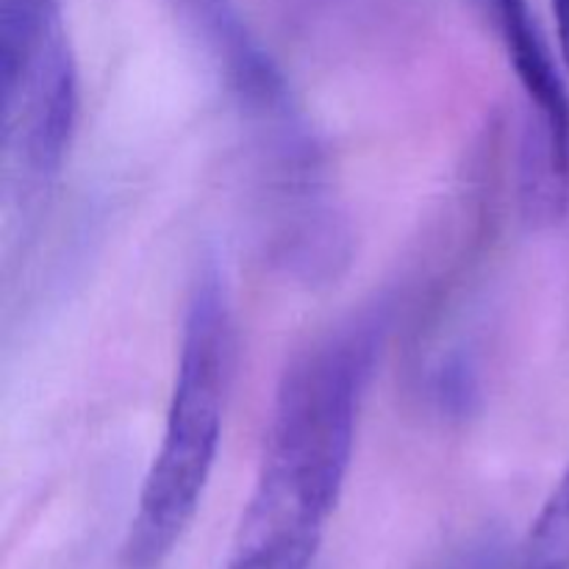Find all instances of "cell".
<instances>
[{
    "instance_id": "6da1fadb",
    "label": "cell",
    "mask_w": 569,
    "mask_h": 569,
    "mask_svg": "<svg viewBox=\"0 0 569 569\" xmlns=\"http://www.w3.org/2000/svg\"><path fill=\"white\" fill-rule=\"evenodd\" d=\"M383 328L387 320L376 311L353 317L287 367L231 553L315 561L348 481Z\"/></svg>"
},
{
    "instance_id": "7a4b0ae2",
    "label": "cell",
    "mask_w": 569,
    "mask_h": 569,
    "mask_svg": "<svg viewBox=\"0 0 569 569\" xmlns=\"http://www.w3.org/2000/svg\"><path fill=\"white\" fill-rule=\"evenodd\" d=\"M231 370V300L222 276L209 264L183 317L164 431L122 542V569H159L192 526L220 450Z\"/></svg>"
},
{
    "instance_id": "3957f363",
    "label": "cell",
    "mask_w": 569,
    "mask_h": 569,
    "mask_svg": "<svg viewBox=\"0 0 569 569\" xmlns=\"http://www.w3.org/2000/svg\"><path fill=\"white\" fill-rule=\"evenodd\" d=\"M67 0H0L3 192L31 200L61 172L78 117Z\"/></svg>"
},
{
    "instance_id": "277c9868",
    "label": "cell",
    "mask_w": 569,
    "mask_h": 569,
    "mask_svg": "<svg viewBox=\"0 0 569 569\" xmlns=\"http://www.w3.org/2000/svg\"><path fill=\"white\" fill-rule=\"evenodd\" d=\"M200 42L222 89L261 139L267 161L276 164L278 198H298L320 189L317 150L295 106L287 78L264 48L237 0H170Z\"/></svg>"
},
{
    "instance_id": "5b68a950",
    "label": "cell",
    "mask_w": 569,
    "mask_h": 569,
    "mask_svg": "<svg viewBox=\"0 0 569 569\" xmlns=\"http://www.w3.org/2000/svg\"><path fill=\"white\" fill-rule=\"evenodd\" d=\"M498 39L526 103L520 200L533 226L569 211V92L531 0H470Z\"/></svg>"
},
{
    "instance_id": "8992f818",
    "label": "cell",
    "mask_w": 569,
    "mask_h": 569,
    "mask_svg": "<svg viewBox=\"0 0 569 569\" xmlns=\"http://www.w3.org/2000/svg\"><path fill=\"white\" fill-rule=\"evenodd\" d=\"M520 569H569V467L528 528Z\"/></svg>"
},
{
    "instance_id": "52a82bcc",
    "label": "cell",
    "mask_w": 569,
    "mask_h": 569,
    "mask_svg": "<svg viewBox=\"0 0 569 569\" xmlns=\"http://www.w3.org/2000/svg\"><path fill=\"white\" fill-rule=\"evenodd\" d=\"M431 569H498V550L495 545H472V548L461 550V553L448 556Z\"/></svg>"
},
{
    "instance_id": "ba28073f",
    "label": "cell",
    "mask_w": 569,
    "mask_h": 569,
    "mask_svg": "<svg viewBox=\"0 0 569 569\" xmlns=\"http://www.w3.org/2000/svg\"><path fill=\"white\" fill-rule=\"evenodd\" d=\"M309 561L287 559V556H248L231 553L226 561V569H309Z\"/></svg>"
},
{
    "instance_id": "9c48e42d",
    "label": "cell",
    "mask_w": 569,
    "mask_h": 569,
    "mask_svg": "<svg viewBox=\"0 0 569 569\" xmlns=\"http://www.w3.org/2000/svg\"><path fill=\"white\" fill-rule=\"evenodd\" d=\"M553 6V20H556V37H559L561 61H565L569 72V0H550Z\"/></svg>"
}]
</instances>
